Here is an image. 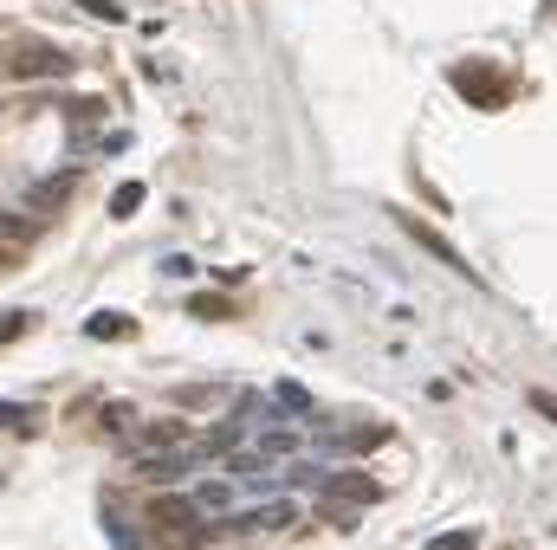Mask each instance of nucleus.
I'll return each instance as SVG.
<instances>
[{
	"instance_id": "nucleus-4",
	"label": "nucleus",
	"mask_w": 557,
	"mask_h": 550,
	"mask_svg": "<svg viewBox=\"0 0 557 550\" xmlns=\"http://www.w3.org/2000/svg\"><path fill=\"white\" fill-rule=\"evenodd\" d=\"M39 240V220L33 214H0V246H7V253H20L26 259V246Z\"/></svg>"
},
{
	"instance_id": "nucleus-12",
	"label": "nucleus",
	"mask_w": 557,
	"mask_h": 550,
	"mask_svg": "<svg viewBox=\"0 0 557 550\" xmlns=\"http://www.w3.org/2000/svg\"><path fill=\"white\" fill-rule=\"evenodd\" d=\"M428 550H473V531H447V538H434Z\"/></svg>"
},
{
	"instance_id": "nucleus-9",
	"label": "nucleus",
	"mask_w": 557,
	"mask_h": 550,
	"mask_svg": "<svg viewBox=\"0 0 557 550\" xmlns=\"http://www.w3.org/2000/svg\"><path fill=\"white\" fill-rule=\"evenodd\" d=\"M137 434H143V447H175V440H188L182 421H149V428H137Z\"/></svg>"
},
{
	"instance_id": "nucleus-3",
	"label": "nucleus",
	"mask_w": 557,
	"mask_h": 550,
	"mask_svg": "<svg viewBox=\"0 0 557 550\" xmlns=\"http://www.w3.org/2000/svg\"><path fill=\"white\" fill-rule=\"evenodd\" d=\"M72 188H78V169H65V175H52L46 188H33V195H26V208H33V214H52V208H65V201H72Z\"/></svg>"
},
{
	"instance_id": "nucleus-11",
	"label": "nucleus",
	"mask_w": 557,
	"mask_h": 550,
	"mask_svg": "<svg viewBox=\"0 0 557 550\" xmlns=\"http://www.w3.org/2000/svg\"><path fill=\"white\" fill-rule=\"evenodd\" d=\"M0 428H39V408H20V402H0Z\"/></svg>"
},
{
	"instance_id": "nucleus-7",
	"label": "nucleus",
	"mask_w": 557,
	"mask_h": 550,
	"mask_svg": "<svg viewBox=\"0 0 557 550\" xmlns=\"http://www.w3.org/2000/svg\"><path fill=\"white\" fill-rule=\"evenodd\" d=\"M324 492H331V499H383V486H376L370 473H331Z\"/></svg>"
},
{
	"instance_id": "nucleus-5",
	"label": "nucleus",
	"mask_w": 557,
	"mask_h": 550,
	"mask_svg": "<svg viewBox=\"0 0 557 550\" xmlns=\"http://www.w3.org/2000/svg\"><path fill=\"white\" fill-rule=\"evenodd\" d=\"M130 330H137V318H124V311H91L85 318V337H98V343H124Z\"/></svg>"
},
{
	"instance_id": "nucleus-13",
	"label": "nucleus",
	"mask_w": 557,
	"mask_h": 550,
	"mask_svg": "<svg viewBox=\"0 0 557 550\" xmlns=\"http://www.w3.org/2000/svg\"><path fill=\"white\" fill-rule=\"evenodd\" d=\"M26 324H33V318H26V311H13V318H0V343H7V337H20Z\"/></svg>"
},
{
	"instance_id": "nucleus-8",
	"label": "nucleus",
	"mask_w": 557,
	"mask_h": 550,
	"mask_svg": "<svg viewBox=\"0 0 557 550\" xmlns=\"http://www.w3.org/2000/svg\"><path fill=\"white\" fill-rule=\"evenodd\" d=\"M98 428H104V434H137V428H143V415H137V408H130V402H104Z\"/></svg>"
},
{
	"instance_id": "nucleus-6",
	"label": "nucleus",
	"mask_w": 557,
	"mask_h": 550,
	"mask_svg": "<svg viewBox=\"0 0 557 550\" xmlns=\"http://www.w3.org/2000/svg\"><path fill=\"white\" fill-rule=\"evenodd\" d=\"M298 525V505H266V512L234 518V531H292Z\"/></svg>"
},
{
	"instance_id": "nucleus-15",
	"label": "nucleus",
	"mask_w": 557,
	"mask_h": 550,
	"mask_svg": "<svg viewBox=\"0 0 557 550\" xmlns=\"http://www.w3.org/2000/svg\"><path fill=\"white\" fill-rule=\"evenodd\" d=\"M7 266H20V253H7V246H0V272H7Z\"/></svg>"
},
{
	"instance_id": "nucleus-1",
	"label": "nucleus",
	"mask_w": 557,
	"mask_h": 550,
	"mask_svg": "<svg viewBox=\"0 0 557 550\" xmlns=\"http://www.w3.org/2000/svg\"><path fill=\"white\" fill-rule=\"evenodd\" d=\"M0 72L7 78H59V72H72V59L59 46H46V39H13L0 52Z\"/></svg>"
},
{
	"instance_id": "nucleus-10",
	"label": "nucleus",
	"mask_w": 557,
	"mask_h": 550,
	"mask_svg": "<svg viewBox=\"0 0 557 550\" xmlns=\"http://www.w3.org/2000/svg\"><path fill=\"white\" fill-rule=\"evenodd\" d=\"M137 208H143V182H124V188L111 195V220H130Z\"/></svg>"
},
{
	"instance_id": "nucleus-2",
	"label": "nucleus",
	"mask_w": 557,
	"mask_h": 550,
	"mask_svg": "<svg viewBox=\"0 0 557 550\" xmlns=\"http://www.w3.org/2000/svg\"><path fill=\"white\" fill-rule=\"evenodd\" d=\"M149 525L156 531H169V538H182V544H201L208 538V525H201V512H195V499H149Z\"/></svg>"
},
{
	"instance_id": "nucleus-14",
	"label": "nucleus",
	"mask_w": 557,
	"mask_h": 550,
	"mask_svg": "<svg viewBox=\"0 0 557 550\" xmlns=\"http://www.w3.org/2000/svg\"><path fill=\"white\" fill-rule=\"evenodd\" d=\"M532 402H538V415H551V421H557V395H532Z\"/></svg>"
}]
</instances>
